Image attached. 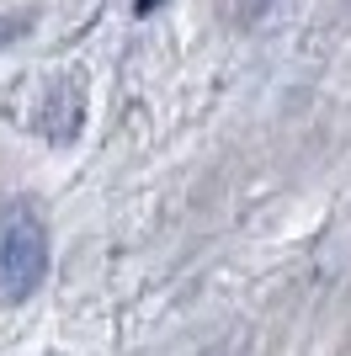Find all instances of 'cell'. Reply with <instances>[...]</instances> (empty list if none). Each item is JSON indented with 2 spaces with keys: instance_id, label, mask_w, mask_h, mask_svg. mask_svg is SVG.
<instances>
[{
  "instance_id": "cell-3",
  "label": "cell",
  "mask_w": 351,
  "mask_h": 356,
  "mask_svg": "<svg viewBox=\"0 0 351 356\" xmlns=\"http://www.w3.org/2000/svg\"><path fill=\"white\" fill-rule=\"evenodd\" d=\"M266 6H272V0H240V22H256Z\"/></svg>"
},
{
  "instance_id": "cell-4",
  "label": "cell",
  "mask_w": 351,
  "mask_h": 356,
  "mask_svg": "<svg viewBox=\"0 0 351 356\" xmlns=\"http://www.w3.org/2000/svg\"><path fill=\"white\" fill-rule=\"evenodd\" d=\"M155 6H165V0H133V11H139V16H149Z\"/></svg>"
},
{
  "instance_id": "cell-2",
  "label": "cell",
  "mask_w": 351,
  "mask_h": 356,
  "mask_svg": "<svg viewBox=\"0 0 351 356\" xmlns=\"http://www.w3.org/2000/svg\"><path fill=\"white\" fill-rule=\"evenodd\" d=\"M32 22H38L32 11H11V16H0V48H11L16 38H27V32H32Z\"/></svg>"
},
{
  "instance_id": "cell-1",
  "label": "cell",
  "mask_w": 351,
  "mask_h": 356,
  "mask_svg": "<svg viewBox=\"0 0 351 356\" xmlns=\"http://www.w3.org/2000/svg\"><path fill=\"white\" fill-rule=\"evenodd\" d=\"M48 277V223L32 202L0 208V298L22 303Z\"/></svg>"
}]
</instances>
